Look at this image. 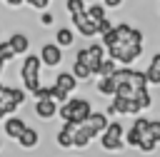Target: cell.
<instances>
[{"label": "cell", "instance_id": "cell-1", "mask_svg": "<svg viewBox=\"0 0 160 157\" xmlns=\"http://www.w3.org/2000/svg\"><path fill=\"white\" fill-rule=\"evenodd\" d=\"M62 120H68V122H75V125H82V122H88V117L92 115V105L88 102V100H82V97H70V100H65L62 105H60V112H58Z\"/></svg>", "mask_w": 160, "mask_h": 157}, {"label": "cell", "instance_id": "cell-2", "mask_svg": "<svg viewBox=\"0 0 160 157\" xmlns=\"http://www.w3.org/2000/svg\"><path fill=\"white\" fill-rule=\"evenodd\" d=\"M115 42H120V45H142V32H140L138 27L128 25V22H120V25H115L110 32L102 35V45H105V47H108V45H115Z\"/></svg>", "mask_w": 160, "mask_h": 157}, {"label": "cell", "instance_id": "cell-3", "mask_svg": "<svg viewBox=\"0 0 160 157\" xmlns=\"http://www.w3.org/2000/svg\"><path fill=\"white\" fill-rule=\"evenodd\" d=\"M40 65H42L40 55H28V57L22 60L20 77H22V85L28 87V92H30V95H35V92H38V87H40Z\"/></svg>", "mask_w": 160, "mask_h": 157}, {"label": "cell", "instance_id": "cell-4", "mask_svg": "<svg viewBox=\"0 0 160 157\" xmlns=\"http://www.w3.org/2000/svg\"><path fill=\"white\" fill-rule=\"evenodd\" d=\"M105 50H108L110 57L118 60V65H132L142 55V45H120V42H115V45H108Z\"/></svg>", "mask_w": 160, "mask_h": 157}, {"label": "cell", "instance_id": "cell-5", "mask_svg": "<svg viewBox=\"0 0 160 157\" xmlns=\"http://www.w3.org/2000/svg\"><path fill=\"white\" fill-rule=\"evenodd\" d=\"M122 140H125V132H122V125L120 122H110L105 127V132L100 135V145L108 152H120L122 150Z\"/></svg>", "mask_w": 160, "mask_h": 157}, {"label": "cell", "instance_id": "cell-6", "mask_svg": "<svg viewBox=\"0 0 160 157\" xmlns=\"http://www.w3.org/2000/svg\"><path fill=\"white\" fill-rule=\"evenodd\" d=\"M75 60H80V62H85L95 75H98V67H100V62L105 60V45L100 42V45H90V47H82V50H78V55H75Z\"/></svg>", "mask_w": 160, "mask_h": 157}, {"label": "cell", "instance_id": "cell-7", "mask_svg": "<svg viewBox=\"0 0 160 157\" xmlns=\"http://www.w3.org/2000/svg\"><path fill=\"white\" fill-rule=\"evenodd\" d=\"M55 87H58V95H55V100L62 105L65 100H70V92L78 87V77L72 75V70L70 72H60L58 77H55Z\"/></svg>", "mask_w": 160, "mask_h": 157}, {"label": "cell", "instance_id": "cell-8", "mask_svg": "<svg viewBox=\"0 0 160 157\" xmlns=\"http://www.w3.org/2000/svg\"><path fill=\"white\" fill-rule=\"evenodd\" d=\"M138 115L140 112V105L132 100V97H122V95H112V102L108 105V115Z\"/></svg>", "mask_w": 160, "mask_h": 157}, {"label": "cell", "instance_id": "cell-9", "mask_svg": "<svg viewBox=\"0 0 160 157\" xmlns=\"http://www.w3.org/2000/svg\"><path fill=\"white\" fill-rule=\"evenodd\" d=\"M148 132H150V120L138 117L135 125L125 132V145H128V147H140V142H142V137H145Z\"/></svg>", "mask_w": 160, "mask_h": 157}, {"label": "cell", "instance_id": "cell-10", "mask_svg": "<svg viewBox=\"0 0 160 157\" xmlns=\"http://www.w3.org/2000/svg\"><path fill=\"white\" fill-rule=\"evenodd\" d=\"M70 20H72V27H78V32H80V35H85V37L100 35V32H98V22L88 15V10H85V12H80V15H72Z\"/></svg>", "mask_w": 160, "mask_h": 157}, {"label": "cell", "instance_id": "cell-11", "mask_svg": "<svg viewBox=\"0 0 160 157\" xmlns=\"http://www.w3.org/2000/svg\"><path fill=\"white\" fill-rule=\"evenodd\" d=\"M58 112H60V102L55 97H40V100H35V115L40 120H52Z\"/></svg>", "mask_w": 160, "mask_h": 157}, {"label": "cell", "instance_id": "cell-12", "mask_svg": "<svg viewBox=\"0 0 160 157\" xmlns=\"http://www.w3.org/2000/svg\"><path fill=\"white\" fill-rule=\"evenodd\" d=\"M40 60H42L45 67H58L60 60H62V47H60L58 42H48V45H42V50H40Z\"/></svg>", "mask_w": 160, "mask_h": 157}, {"label": "cell", "instance_id": "cell-13", "mask_svg": "<svg viewBox=\"0 0 160 157\" xmlns=\"http://www.w3.org/2000/svg\"><path fill=\"white\" fill-rule=\"evenodd\" d=\"M98 135L90 130V125L88 122H82V125H78V130H75V137H72V147L75 150H85L92 140H95Z\"/></svg>", "mask_w": 160, "mask_h": 157}, {"label": "cell", "instance_id": "cell-14", "mask_svg": "<svg viewBox=\"0 0 160 157\" xmlns=\"http://www.w3.org/2000/svg\"><path fill=\"white\" fill-rule=\"evenodd\" d=\"M25 127H28V125H25V120H20V117H12V115H10V117L2 120V130H5V135H8L10 140H18Z\"/></svg>", "mask_w": 160, "mask_h": 157}, {"label": "cell", "instance_id": "cell-15", "mask_svg": "<svg viewBox=\"0 0 160 157\" xmlns=\"http://www.w3.org/2000/svg\"><path fill=\"white\" fill-rule=\"evenodd\" d=\"M75 130H78V125L75 122H68L65 120V125L60 127V132H58V145L62 147V150H68V147H72V137H75Z\"/></svg>", "mask_w": 160, "mask_h": 157}, {"label": "cell", "instance_id": "cell-16", "mask_svg": "<svg viewBox=\"0 0 160 157\" xmlns=\"http://www.w3.org/2000/svg\"><path fill=\"white\" fill-rule=\"evenodd\" d=\"M38 142H40V135H38L35 127H25L22 135L18 137V147H20V150H35Z\"/></svg>", "mask_w": 160, "mask_h": 157}, {"label": "cell", "instance_id": "cell-17", "mask_svg": "<svg viewBox=\"0 0 160 157\" xmlns=\"http://www.w3.org/2000/svg\"><path fill=\"white\" fill-rule=\"evenodd\" d=\"M88 125H90V130H92L95 135H102L110 122H108V115H105V112H92V115L88 117Z\"/></svg>", "mask_w": 160, "mask_h": 157}, {"label": "cell", "instance_id": "cell-18", "mask_svg": "<svg viewBox=\"0 0 160 157\" xmlns=\"http://www.w3.org/2000/svg\"><path fill=\"white\" fill-rule=\"evenodd\" d=\"M145 75H148V85H160V52L152 55V60H150Z\"/></svg>", "mask_w": 160, "mask_h": 157}, {"label": "cell", "instance_id": "cell-19", "mask_svg": "<svg viewBox=\"0 0 160 157\" xmlns=\"http://www.w3.org/2000/svg\"><path fill=\"white\" fill-rule=\"evenodd\" d=\"M10 45H12L15 55H25V52L30 50V40H28V35H22V32L10 35Z\"/></svg>", "mask_w": 160, "mask_h": 157}, {"label": "cell", "instance_id": "cell-20", "mask_svg": "<svg viewBox=\"0 0 160 157\" xmlns=\"http://www.w3.org/2000/svg\"><path fill=\"white\" fill-rule=\"evenodd\" d=\"M98 92L105 95V97L118 95V82H115V77H112V75H110V77H100V82H98Z\"/></svg>", "mask_w": 160, "mask_h": 157}, {"label": "cell", "instance_id": "cell-21", "mask_svg": "<svg viewBox=\"0 0 160 157\" xmlns=\"http://www.w3.org/2000/svg\"><path fill=\"white\" fill-rule=\"evenodd\" d=\"M72 40H75V35H72L70 27H58V32H55V42H58L60 47H70Z\"/></svg>", "mask_w": 160, "mask_h": 157}, {"label": "cell", "instance_id": "cell-22", "mask_svg": "<svg viewBox=\"0 0 160 157\" xmlns=\"http://www.w3.org/2000/svg\"><path fill=\"white\" fill-rule=\"evenodd\" d=\"M115 70H118V60H115V57H105V60L100 62V67H98V75H100V77H110Z\"/></svg>", "mask_w": 160, "mask_h": 157}, {"label": "cell", "instance_id": "cell-23", "mask_svg": "<svg viewBox=\"0 0 160 157\" xmlns=\"http://www.w3.org/2000/svg\"><path fill=\"white\" fill-rule=\"evenodd\" d=\"M72 75H75L78 80H90V77H92L95 72H92V70H90V67H88L85 62L75 60V62H72Z\"/></svg>", "mask_w": 160, "mask_h": 157}, {"label": "cell", "instance_id": "cell-24", "mask_svg": "<svg viewBox=\"0 0 160 157\" xmlns=\"http://www.w3.org/2000/svg\"><path fill=\"white\" fill-rule=\"evenodd\" d=\"M65 7H68V12H70V17H72V15H80V12L88 10V0H68Z\"/></svg>", "mask_w": 160, "mask_h": 157}, {"label": "cell", "instance_id": "cell-25", "mask_svg": "<svg viewBox=\"0 0 160 157\" xmlns=\"http://www.w3.org/2000/svg\"><path fill=\"white\" fill-rule=\"evenodd\" d=\"M12 57H15V50H12L10 40H8V42H0V67H2L5 62H10Z\"/></svg>", "mask_w": 160, "mask_h": 157}, {"label": "cell", "instance_id": "cell-26", "mask_svg": "<svg viewBox=\"0 0 160 157\" xmlns=\"http://www.w3.org/2000/svg\"><path fill=\"white\" fill-rule=\"evenodd\" d=\"M105 10H108V7H105L102 2H90V7H88V15H90V17L98 22V20H102V17H105Z\"/></svg>", "mask_w": 160, "mask_h": 157}, {"label": "cell", "instance_id": "cell-27", "mask_svg": "<svg viewBox=\"0 0 160 157\" xmlns=\"http://www.w3.org/2000/svg\"><path fill=\"white\" fill-rule=\"evenodd\" d=\"M155 145H158V140H155V137H150V132H148V135L142 137V142H140V147H138V150H140V152H152V150H155Z\"/></svg>", "mask_w": 160, "mask_h": 157}, {"label": "cell", "instance_id": "cell-28", "mask_svg": "<svg viewBox=\"0 0 160 157\" xmlns=\"http://www.w3.org/2000/svg\"><path fill=\"white\" fill-rule=\"evenodd\" d=\"M135 102L140 105V110H145V107H150V105H152V97H150V92H148V90H142V92L135 97Z\"/></svg>", "mask_w": 160, "mask_h": 157}, {"label": "cell", "instance_id": "cell-29", "mask_svg": "<svg viewBox=\"0 0 160 157\" xmlns=\"http://www.w3.org/2000/svg\"><path fill=\"white\" fill-rule=\"evenodd\" d=\"M112 27H115V25H112V22H110L108 17H102V20H98V32H100V35H105V32H110Z\"/></svg>", "mask_w": 160, "mask_h": 157}, {"label": "cell", "instance_id": "cell-30", "mask_svg": "<svg viewBox=\"0 0 160 157\" xmlns=\"http://www.w3.org/2000/svg\"><path fill=\"white\" fill-rule=\"evenodd\" d=\"M25 2H28L30 7H35V10H45V7H48L52 0H25Z\"/></svg>", "mask_w": 160, "mask_h": 157}, {"label": "cell", "instance_id": "cell-31", "mask_svg": "<svg viewBox=\"0 0 160 157\" xmlns=\"http://www.w3.org/2000/svg\"><path fill=\"white\" fill-rule=\"evenodd\" d=\"M150 137H155L160 142V122L158 120H150Z\"/></svg>", "mask_w": 160, "mask_h": 157}, {"label": "cell", "instance_id": "cell-32", "mask_svg": "<svg viewBox=\"0 0 160 157\" xmlns=\"http://www.w3.org/2000/svg\"><path fill=\"white\" fill-rule=\"evenodd\" d=\"M40 22H42V25H52V22H55V15L42 10V15H40Z\"/></svg>", "mask_w": 160, "mask_h": 157}, {"label": "cell", "instance_id": "cell-33", "mask_svg": "<svg viewBox=\"0 0 160 157\" xmlns=\"http://www.w3.org/2000/svg\"><path fill=\"white\" fill-rule=\"evenodd\" d=\"M120 2H122V0H102V5H105V7H110V10L120 7Z\"/></svg>", "mask_w": 160, "mask_h": 157}, {"label": "cell", "instance_id": "cell-34", "mask_svg": "<svg viewBox=\"0 0 160 157\" xmlns=\"http://www.w3.org/2000/svg\"><path fill=\"white\" fill-rule=\"evenodd\" d=\"M5 2H8V5H10V7H20V5H22V2H25V0H5Z\"/></svg>", "mask_w": 160, "mask_h": 157}, {"label": "cell", "instance_id": "cell-35", "mask_svg": "<svg viewBox=\"0 0 160 157\" xmlns=\"http://www.w3.org/2000/svg\"><path fill=\"white\" fill-rule=\"evenodd\" d=\"M0 72H2V67H0Z\"/></svg>", "mask_w": 160, "mask_h": 157}]
</instances>
